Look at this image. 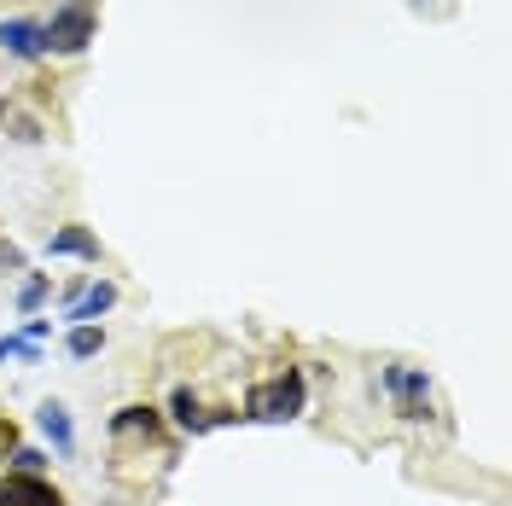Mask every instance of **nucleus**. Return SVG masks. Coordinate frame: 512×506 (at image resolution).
<instances>
[{
    "mask_svg": "<svg viewBox=\"0 0 512 506\" xmlns=\"http://www.w3.org/2000/svg\"><path fill=\"white\" fill-rule=\"evenodd\" d=\"M297 413H303V373H280L262 390H251V419H262V425H286Z\"/></svg>",
    "mask_w": 512,
    "mask_h": 506,
    "instance_id": "1",
    "label": "nucleus"
},
{
    "mask_svg": "<svg viewBox=\"0 0 512 506\" xmlns=\"http://www.w3.org/2000/svg\"><path fill=\"white\" fill-rule=\"evenodd\" d=\"M41 35H47V53H82V47L94 41V6H82V0L59 6V12L41 24Z\"/></svg>",
    "mask_w": 512,
    "mask_h": 506,
    "instance_id": "2",
    "label": "nucleus"
},
{
    "mask_svg": "<svg viewBox=\"0 0 512 506\" xmlns=\"http://www.w3.org/2000/svg\"><path fill=\"white\" fill-rule=\"evenodd\" d=\"M384 390L396 396L402 419H425L431 413V379H425V367H384Z\"/></svg>",
    "mask_w": 512,
    "mask_h": 506,
    "instance_id": "3",
    "label": "nucleus"
},
{
    "mask_svg": "<svg viewBox=\"0 0 512 506\" xmlns=\"http://www.w3.org/2000/svg\"><path fill=\"white\" fill-rule=\"evenodd\" d=\"M35 425H41V437L53 443L59 460L76 454V425H70V408H64V402H41V408H35Z\"/></svg>",
    "mask_w": 512,
    "mask_h": 506,
    "instance_id": "4",
    "label": "nucleus"
},
{
    "mask_svg": "<svg viewBox=\"0 0 512 506\" xmlns=\"http://www.w3.org/2000/svg\"><path fill=\"white\" fill-rule=\"evenodd\" d=\"M0 47L12 53V59H41L47 53V35L35 18H0Z\"/></svg>",
    "mask_w": 512,
    "mask_h": 506,
    "instance_id": "5",
    "label": "nucleus"
},
{
    "mask_svg": "<svg viewBox=\"0 0 512 506\" xmlns=\"http://www.w3.org/2000/svg\"><path fill=\"white\" fill-rule=\"evenodd\" d=\"M111 303H117V285L111 280H99V285H88L76 303H70V326H99V315H111Z\"/></svg>",
    "mask_w": 512,
    "mask_h": 506,
    "instance_id": "6",
    "label": "nucleus"
},
{
    "mask_svg": "<svg viewBox=\"0 0 512 506\" xmlns=\"http://www.w3.org/2000/svg\"><path fill=\"white\" fill-rule=\"evenodd\" d=\"M47 256H88V262H99V239L88 227H59L47 239Z\"/></svg>",
    "mask_w": 512,
    "mask_h": 506,
    "instance_id": "7",
    "label": "nucleus"
},
{
    "mask_svg": "<svg viewBox=\"0 0 512 506\" xmlns=\"http://www.w3.org/2000/svg\"><path fill=\"white\" fill-rule=\"evenodd\" d=\"M64 349H70V361H94L99 349H105V332H99V326H70Z\"/></svg>",
    "mask_w": 512,
    "mask_h": 506,
    "instance_id": "8",
    "label": "nucleus"
},
{
    "mask_svg": "<svg viewBox=\"0 0 512 506\" xmlns=\"http://www.w3.org/2000/svg\"><path fill=\"white\" fill-rule=\"evenodd\" d=\"M169 408H175V419H181L187 431H210V419L198 413V402H192V390H175V396H169Z\"/></svg>",
    "mask_w": 512,
    "mask_h": 506,
    "instance_id": "9",
    "label": "nucleus"
},
{
    "mask_svg": "<svg viewBox=\"0 0 512 506\" xmlns=\"http://www.w3.org/2000/svg\"><path fill=\"white\" fill-rule=\"evenodd\" d=\"M0 361H24V367H41V344H30V338H0Z\"/></svg>",
    "mask_w": 512,
    "mask_h": 506,
    "instance_id": "10",
    "label": "nucleus"
},
{
    "mask_svg": "<svg viewBox=\"0 0 512 506\" xmlns=\"http://www.w3.org/2000/svg\"><path fill=\"white\" fill-rule=\"evenodd\" d=\"M47 291H53V280H47V274H30V280L18 285V309H24V315H35V309L47 303Z\"/></svg>",
    "mask_w": 512,
    "mask_h": 506,
    "instance_id": "11",
    "label": "nucleus"
},
{
    "mask_svg": "<svg viewBox=\"0 0 512 506\" xmlns=\"http://www.w3.org/2000/svg\"><path fill=\"white\" fill-rule=\"evenodd\" d=\"M134 425H146V431H152V408H123L117 419H111V431H134Z\"/></svg>",
    "mask_w": 512,
    "mask_h": 506,
    "instance_id": "12",
    "label": "nucleus"
},
{
    "mask_svg": "<svg viewBox=\"0 0 512 506\" xmlns=\"http://www.w3.org/2000/svg\"><path fill=\"white\" fill-rule=\"evenodd\" d=\"M12 460H18V472H41V466H47V454H41V448H18Z\"/></svg>",
    "mask_w": 512,
    "mask_h": 506,
    "instance_id": "13",
    "label": "nucleus"
},
{
    "mask_svg": "<svg viewBox=\"0 0 512 506\" xmlns=\"http://www.w3.org/2000/svg\"><path fill=\"white\" fill-rule=\"evenodd\" d=\"M47 332H53V320H24V326H18V338H30V344H41Z\"/></svg>",
    "mask_w": 512,
    "mask_h": 506,
    "instance_id": "14",
    "label": "nucleus"
}]
</instances>
